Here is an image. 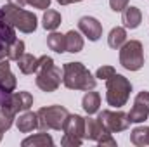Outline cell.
<instances>
[{"instance_id": "1", "label": "cell", "mask_w": 149, "mask_h": 147, "mask_svg": "<svg viewBox=\"0 0 149 147\" xmlns=\"http://www.w3.org/2000/svg\"><path fill=\"white\" fill-rule=\"evenodd\" d=\"M63 83L70 90H94L97 80L81 62H66L63 66Z\"/></svg>"}, {"instance_id": "2", "label": "cell", "mask_w": 149, "mask_h": 147, "mask_svg": "<svg viewBox=\"0 0 149 147\" xmlns=\"http://www.w3.org/2000/svg\"><path fill=\"white\" fill-rule=\"evenodd\" d=\"M61 81H63V69L54 64L52 57H49V55L38 57L37 78H35V83L38 88L50 94L59 88Z\"/></svg>"}, {"instance_id": "3", "label": "cell", "mask_w": 149, "mask_h": 147, "mask_svg": "<svg viewBox=\"0 0 149 147\" xmlns=\"http://www.w3.org/2000/svg\"><path fill=\"white\" fill-rule=\"evenodd\" d=\"M132 92V83L123 76V74L114 73L111 78L106 80V101L113 107H123Z\"/></svg>"}, {"instance_id": "4", "label": "cell", "mask_w": 149, "mask_h": 147, "mask_svg": "<svg viewBox=\"0 0 149 147\" xmlns=\"http://www.w3.org/2000/svg\"><path fill=\"white\" fill-rule=\"evenodd\" d=\"M37 116H38V128L42 132H47V130L63 132L70 112L63 106H47V107H40L37 111Z\"/></svg>"}, {"instance_id": "5", "label": "cell", "mask_w": 149, "mask_h": 147, "mask_svg": "<svg viewBox=\"0 0 149 147\" xmlns=\"http://www.w3.org/2000/svg\"><path fill=\"white\" fill-rule=\"evenodd\" d=\"M3 16L7 17V21L16 28L19 30L21 33H33L37 30L38 19L37 16L30 10H24L23 7H16V5H10V3H5L3 7H0Z\"/></svg>"}, {"instance_id": "6", "label": "cell", "mask_w": 149, "mask_h": 147, "mask_svg": "<svg viewBox=\"0 0 149 147\" xmlns=\"http://www.w3.org/2000/svg\"><path fill=\"white\" fill-rule=\"evenodd\" d=\"M120 64L127 71H139L144 66V49L139 40H127L120 47Z\"/></svg>"}, {"instance_id": "7", "label": "cell", "mask_w": 149, "mask_h": 147, "mask_svg": "<svg viewBox=\"0 0 149 147\" xmlns=\"http://www.w3.org/2000/svg\"><path fill=\"white\" fill-rule=\"evenodd\" d=\"M64 137L61 139V146L64 147H78L85 139V118L80 114H70L64 125Z\"/></svg>"}, {"instance_id": "8", "label": "cell", "mask_w": 149, "mask_h": 147, "mask_svg": "<svg viewBox=\"0 0 149 147\" xmlns=\"http://www.w3.org/2000/svg\"><path fill=\"white\" fill-rule=\"evenodd\" d=\"M0 106L16 116L23 111H28L33 106V95L30 92H12V94H7L2 99Z\"/></svg>"}, {"instance_id": "9", "label": "cell", "mask_w": 149, "mask_h": 147, "mask_svg": "<svg viewBox=\"0 0 149 147\" xmlns=\"http://www.w3.org/2000/svg\"><path fill=\"white\" fill-rule=\"evenodd\" d=\"M99 119L102 121V125L111 132V133H118V132H125L130 126V119L128 114L121 112V111H109L104 109L99 112Z\"/></svg>"}, {"instance_id": "10", "label": "cell", "mask_w": 149, "mask_h": 147, "mask_svg": "<svg viewBox=\"0 0 149 147\" xmlns=\"http://www.w3.org/2000/svg\"><path fill=\"white\" fill-rule=\"evenodd\" d=\"M149 116V92L142 90L135 95L134 106L128 112L130 123H144Z\"/></svg>"}, {"instance_id": "11", "label": "cell", "mask_w": 149, "mask_h": 147, "mask_svg": "<svg viewBox=\"0 0 149 147\" xmlns=\"http://www.w3.org/2000/svg\"><path fill=\"white\" fill-rule=\"evenodd\" d=\"M78 30L88 38L90 42H97L99 38L102 37V24H101L95 17H92V16H83V17H80V21H78Z\"/></svg>"}, {"instance_id": "12", "label": "cell", "mask_w": 149, "mask_h": 147, "mask_svg": "<svg viewBox=\"0 0 149 147\" xmlns=\"http://www.w3.org/2000/svg\"><path fill=\"white\" fill-rule=\"evenodd\" d=\"M16 90V76L10 71V64L7 59L0 61V92L12 94Z\"/></svg>"}, {"instance_id": "13", "label": "cell", "mask_w": 149, "mask_h": 147, "mask_svg": "<svg viewBox=\"0 0 149 147\" xmlns=\"http://www.w3.org/2000/svg\"><path fill=\"white\" fill-rule=\"evenodd\" d=\"M109 130L102 125V121L99 118H87L85 119V139L87 140H94L97 142L104 133H108Z\"/></svg>"}, {"instance_id": "14", "label": "cell", "mask_w": 149, "mask_h": 147, "mask_svg": "<svg viewBox=\"0 0 149 147\" xmlns=\"http://www.w3.org/2000/svg\"><path fill=\"white\" fill-rule=\"evenodd\" d=\"M16 126L21 133H30L35 128H38V116L37 112L31 111H23V114H19V118L16 119Z\"/></svg>"}, {"instance_id": "15", "label": "cell", "mask_w": 149, "mask_h": 147, "mask_svg": "<svg viewBox=\"0 0 149 147\" xmlns=\"http://www.w3.org/2000/svg\"><path fill=\"white\" fill-rule=\"evenodd\" d=\"M121 23H123V26L128 28V30L139 28V24L142 23V12H141V9H139V7H134V5L127 7V9L123 10Z\"/></svg>"}, {"instance_id": "16", "label": "cell", "mask_w": 149, "mask_h": 147, "mask_svg": "<svg viewBox=\"0 0 149 147\" xmlns=\"http://www.w3.org/2000/svg\"><path fill=\"white\" fill-rule=\"evenodd\" d=\"M0 40L5 45H10L16 40V28L7 21V17L3 16L2 9H0Z\"/></svg>"}, {"instance_id": "17", "label": "cell", "mask_w": 149, "mask_h": 147, "mask_svg": "<svg viewBox=\"0 0 149 147\" xmlns=\"http://www.w3.org/2000/svg\"><path fill=\"white\" fill-rule=\"evenodd\" d=\"M99 106H101V95L97 92H88L87 90V94L81 99V107H83V111L90 116V114H95L99 111Z\"/></svg>"}, {"instance_id": "18", "label": "cell", "mask_w": 149, "mask_h": 147, "mask_svg": "<svg viewBox=\"0 0 149 147\" xmlns=\"http://www.w3.org/2000/svg\"><path fill=\"white\" fill-rule=\"evenodd\" d=\"M21 146L23 147H50V146H54V140H52V137L49 133L42 132V133H37L33 137L24 139L21 142Z\"/></svg>"}, {"instance_id": "19", "label": "cell", "mask_w": 149, "mask_h": 147, "mask_svg": "<svg viewBox=\"0 0 149 147\" xmlns=\"http://www.w3.org/2000/svg\"><path fill=\"white\" fill-rule=\"evenodd\" d=\"M17 66H19V71L23 74H33L37 73L38 68V57L31 55V54H23V57L17 61Z\"/></svg>"}, {"instance_id": "20", "label": "cell", "mask_w": 149, "mask_h": 147, "mask_svg": "<svg viewBox=\"0 0 149 147\" xmlns=\"http://www.w3.org/2000/svg\"><path fill=\"white\" fill-rule=\"evenodd\" d=\"M127 42V30L123 26H116L109 31V37H108V45L114 49V50H120V47Z\"/></svg>"}, {"instance_id": "21", "label": "cell", "mask_w": 149, "mask_h": 147, "mask_svg": "<svg viewBox=\"0 0 149 147\" xmlns=\"http://www.w3.org/2000/svg\"><path fill=\"white\" fill-rule=\"evenodd\" d=\"M47 47L50 50H54L56 54H63L66 52V35H61L57 31H52L47 37Z\"/></svg>"}, {"instance_id": "22", "label": "cell", "mask_w": 149, "mask_h": 147, "mask_svg": "<svg viewBox=\"0 0 149 147\" xmlns=\"http://www.w3.org/2000/svg\"><path fill=\"white\" fill-rule=\"evenodd\" d=\"M81 49H83V37L74 30L68 31L66 33V52L78 54V52H81Z\"/></svg>"}, {"instance_id": "23", "label": "cell", "mask_w": 149, "mask_h": 147, "mask_svg": "<svg viewBox=\"0 0 149 147\" xmlns=\"http://www.w3.org/2000/svg\"><path fill=\"white\" fill-rule=\"evenodd\" d=\"M42 26L47 30V31H56L61 24V14L54 9H47L45 14H43V19H42Z\"/></svg>"}, {"instance_id": "24", "label": "cell", "mask_w": 149, "mask_h": 147, "mask_svg": "<svg viewBox=\"0 0 149 147\" xmlns=\"http://www.w3.org/2000/svg\"><path fill=\"white\" fill-rule=\"evenodd\" d=\"M130 142L137 147L149 146V126H137L130 133Z\"/></svg>"}, {"instance_id": "25", "label": "cell", "mask_w": 149, "mask_h": 147, "mask_svg": "<svg viewBox=\"0 0 149 147\" xmlns=\"http://www.w3.org/2000/svg\"><path fill=\"white\" fill-rule=\"evenodd\" d=\"M23 54H24V42L16 38V40L7 47V59L17 62V61L23 57Z\"/></svg>"}, {"instance_id": "26", "label": "cell", "mask_w": 149, "mask_h": 147, "mask_svg": "<svg viewBox=\"0 0 149 147\" xmlns=\"http://www.w3.org/2000/svg\"><path fill=\"white\" fill-rule=\"evenodd\" d=\"M14 119H16V116H14L12 112H9L7 109H3V107L0 106V132H2V133L7 132V130L12 126Z\"/></svg>"}, {"instance_id": "27", "label": "cell", "mask_w": 149, "mask_h": 147, "mask_svg": "<svg viewBox=\"0 0 149 147\" xmlns=\"http://www.w3.org/2000/svg\"><path fill=\"white\" fill-rule=\"evenodd\" d=\"M114 73H116V71H114V68H113V66H102V68H99V69H97L95 78H99V80H108V78H111Z\"/></svg>"}, {"instance_id": "28", "label": "cell", "mask_w": 149, "mask_h": 147, "mask_svg": "<svg viewBox=\"0 0 149 147\" xmlns=\"http://www.w3.org/2000/svg\"><path fill=\"white\" fill-rule=\"evenodd\" d=\"M97 144H99V146H102V147H104V146L116 147V140L113 139V133H111V132H108V133H104V135L97 140Z\"/></svg>"}, {"instance_id": "29", "label": "cell", "mask_w": 149, "mask_h": 147, "mask_svg": "<svg viewBox=\"0 0 149 147\" xmlns=\"http://www.w3.org/2000/svg\"><path fill=\"white\" fill-rule=\"evenodd\" d=\"M109 5H111V10L121 12L128 7V0H109Z\"/></svg>"}, {"instance_id": "30", "label": "cell", "mask_w": 149, "mask_h": 147, "mask_svg": "<svg viewBox=\"0 0 149 147\" xmlns=\"http://www.w3.org/2000/svg\"><path fill=\"white\" fill-rule=\"evenodd\" d=\"M26 3H30V5L35 7V9H42V10H45V9H49L50 0H26Z\"/></svg>"}, {"instance_id": "31", "label": "cell", "mask_w": 149, "mask_h": 147, "mask_svg": "<svg viewBox=\"0 0 149 147\" xmlns=\"http://www.w3.org/2000/svg\"><path fill=\"white\" fill-rule=\"evenodd\" d=\"M7 47H9V45H5V43L0 40V61H3V59L7 57Z\"/></svg>"}, {"instance_id": "32", "label": "cell", "mask_w": 149, "mask_h": 147, "mask_svg": "<svg viewBox=\"0 0 149 147\" xmlns=\"http://www.w3.org/2000/svg\"><path fill=\"white\" fill-rule=\"evenodd\" d=\"M7 3L16 5V7H24L26 5V0H7Z\"/></svg>"}, {"instance_id": "33", "label": "cell", "mask_w": 149, "mask_h": 147, "mask_svg": "<svg viewBox=\"0 0 149 147\" xmlns=\"http://www.w3.org/2000/svg\"><path fill=\"white\" fill-rule=\"evenodd\" d=\"M61 5H70V3H73V0H57Z\"/></svg>"}, {"instance_id": "34", "label": "cell", "mask_w": 149, "mask_h": 147, "mask_svg": "<svg viewBox=\"0 0 149 147\" xmlns=\"http://www.w3.org/2000/svg\"><path fill=\"white\" fill-rule=\"evenodd\" d=\"M0 140H2V132H0Z\"/></svg>"}, {"instance_id": "35", "label": "cell", "mask_w": 149, "mask_h": 147, "mask_svg": "<svg viewBox=\"0 0 149 147\" xmlns=\"http://www.w3.org/2000/svg\"><path fill=\"white\" fill-rule=\"evenodd\" d=\"M73 2H81V0H73Z\"/></svg>"}]
</instances>
